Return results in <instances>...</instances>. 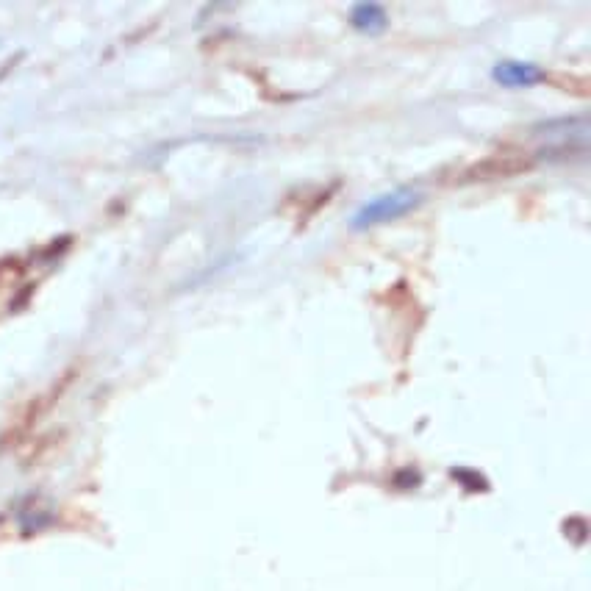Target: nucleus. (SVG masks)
Wrapping results in <instances>:
<instances>
[{"mask_svg": "<svg viewBox=\"0 0 591 591\" xmlns=\"http://www.w3.org/2000/svg\"><path fill=\"white\" fill-rule=\"evenodd\" d=\"M23 270L17 261H0V286L6 284V281H12L17 272Z\"/></svg>", "mask_w": 591, "mask_h": 591, "instance_id": "nucleus-5", "label": "nucleus"}, {"mask_svg": "<svg viewBox=\"0 0 591 591\" xmlns=\"http://www.w3.org/2000/svg\"><path fill=\"white\" fill-rule=\"evenodd\" d=\"M419 200H422V195L411 192V189H397V192H389V195L375 197L367 206L358 209V214L353 217V228H370V225L397 220V217L408 214L414 206H419Z\"/></svg>", "mask_w": 591, "mask_h": 591, "instance_id": "nucleus-2", "label": "nucleus"}, {"mask_svg": "<svg viewBox=\"0 0 591 591\" xmlns=\"http://www.w3.org/2000/svg\"><path fill=\"white\" fill-rule=\"evenodd\" d=\"M533 170V156L522 153V150H503V153H492L486 159L472 161L469 167L461 170L458 181L461 184H475V181H497V178H511V175L528 173Z\"/></svg>", "mask_w": 591, "mask_h": 591, "instance_id": "nucleus-1", "label": "nucleus"}, {"mask_svg": "<svg viewBox=\"0 0 591 591\" xmlns=\"http://www.w3.org/2000/svg\"><path fill=\"white\" fill-rule=\"evenodd\" d=\"M547 75L536 67V64L525 62H500L494 67V81L503 87H533L544 81Z\"/></svg>", "mask_w": 591, "mask_h": 591, "instance_id": "nucleus-3", "label": "nucleus"}, {"mask_svg": "<svg viewBox=\"0 0 591 591\" xmlns=\"http://www.w3.org/2000/svg\"><path fill=\"white\" fill-rule=\"evenodd\" d=\"M350 23L356 25L358 31H381L383 25H386V12H383L381 6L364 3V6H356V9H353Z\"/></svg>", "mask_w": 591, "mask_h": 591, "instance_id": "nucleus-4", "label": "nucleus"}]
</instances>
